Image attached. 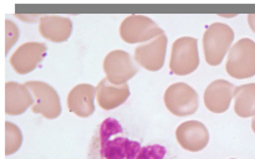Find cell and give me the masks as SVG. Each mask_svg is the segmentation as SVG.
Wrapping results in <instances>:
<instances>
[{
    "label": "cell",
    "mask_w": 255,
    "mask_h": 159,
    "mask_svg": "<svg viewBox=\"0 0 255 159\" xmlns=\"http://www.w3.org/2000/svg\"><path fill=\"white\" fill-rule=\"evenodd\" d=\"M106 79L114 84H125L138 72L136 61L128 52L124 50H114L105 56L104 64Z\"/></svg>",
    "instance_id": "obj_8"
},
{
    "label": "cell",
    "mask_w": 255,
    "mask_h": 159,
    "mask_svg": "<svg viewBox=\"0 0 255 159\" xmlns=\"http://www.w3.org/2000/svg\"><path fill=\"white\" fill-rule=\"evenodd\" d=\"M234 112L242 118H251L255 116V83L236 87Z\"/></svg>",
    "instance_id": "obj_17"
},
{
    "label": "cell",
    "mask_w": 255,
    "mask_h": 159,
    "mask_svg": "<svg viewBox=\"0 0 255 159\" xmlns=\"http://www.w3.org/2000/svg\"><path fill=\"white\" fill-rule=\"evenodd\" d=\"M234 41V30L223 22H213L203 35V51L207 64L218 66L231 50Z\"/></svg>",
    "instance_id": "obj_2"
},
{
    "label": "cell",
    "mask_w": 255,
    "mask_h": 159,
    "mask_svg": "<svg viewBox=\"0 0 255 159\" xmlns=\"http://www.w3.org/2000/svg\"><path fill=\"white\" fill-rule=\"evenodd\" d=\"M16 17L21 19L22 21H27V22H35V21H40V19L42 17V15H21V14H16Z\"/></svg>",
    "instance_id": "obj_21"
},
{
    "label": "cell",
    "mask_w": 255,
    "mask_h": 159,
    "mask_svg": "<svg viewBox=\"0 0 255 159\" xmlns=\"http://www.w3.org/2000/svg\"><path fill=\"white\" fill-rule=\"evenodd\" d=\"M39 31L44 39L52 42H64L72 32V22L61 15H42L39 21Z\"/></svg>",
    "instance_id": "obj_16"
},
{
    "label": "cell",
    "mask_w": 255,
    "mask_h": 159,
    "mask_svg": "<svg viewBox=\"0 0 255 159\" xmlns=\"http://www.w3.org/2000/svg\"><path fill=\"white\" fill-rule=\"evenodd\" d=\"M199 66L198 41L196 37L183 36L172 45L169 70L177 76H187Z\"/></svg>",
    "instance_id": "obj_4"
},
{
    "label": "cell",
    "mask_w": 255,
    "mask_h": 159,
    "mask_svg": "<svg viewBox=\"0 0 255 159\" xmlns=\"http://www.w3.org/2000/svg\"><path fill=\"white\" fill-rule=\"evenodd\" d=\"M141 149L138 142L125 136L120 122L110 117L92 137L87 159H136Z\"/></svg>",
    "instance_id": "obj_1"
},
{
    "label": "cell",
    "mask_w": 255,
    "mask_h": 159,
    "mask_svg": "<svg viewBox=\"0 0 255 159\" xmlns=\"http://www.w3.org/2000/svg\"><path fill=\"white\" fill-rule=\"evenodd\" d=\"M34 104V97L25 84L9 81L4 84V112L9 116H19Z\"/></svg>",
    "instance_id": "obj_13"
},
{
    "label": "cell",
    "mask_w": 255,
    "mask_h": 159,
    "mask_svg": "<svg viewBox=\"0 0 255 159\" xmlns=\"http://www.w3.org/2000/svg\"><path fill=\"white\" fill-rule=\"evenodd\" d=\"M96 87L89 83L76 84L67 94V108L81 118H87L95 112Z\"/></svg>",
    "instance_id": "obj_14"
},
{
    "label": "cell",
    "mask_w": 255,
    "mask_h": 159,
    "mask_svg": "<svg viewBox=\"0 0 255 159\" xmlns=\"http://www.w3.org/2000/svg\"><path fill=\"white\" fill-rule=\"evenodd\" d=\"M19 39V29L9 19H5L1 25V57L4 59L12 45Z\"/></svg>",
    "instance_id": "obj_19"
},
{
    "label": "cell",
    "mask_w": 255,
    "mask_h": 159,
    "mask_svg": "<svg viewBox=\"0 0 255 159\" xmlns=\"http://www.w3.org/2000/svg\"><path fill=\"white\" fill-rule=\"evenodd\" d=\"M22 143V133L16 124L4 122L2 124V153L11 156L16 153Z\"/></svg>",
    "instance_id": "obj_18"
},
{
    "label": "cell",
    "mask_w": 255,
    "mask_h": 159,
    "mask_svg": "<svg viewBox=\"0 0 255 159\" xmlns=\"http://www.w3.org/2000/svg\"><path fill=\"white\" fill-rule=\"evenodd\" d=\"M45 54H46V45L42 42H25L12 52L10 57V65L16 74H30L39 66Z\"/></svg>",
    "instance_id": "obj_10"
},
{
    "label": "cell",
    "mask_w": 255,
    "mask_h": 159,
    "mask_svg": "<svg viewBox=\"0 0 255 159\" xmlns=\"http://www.w3.org/2000/svg\"><path fill=\"white\" fill-rule=\"evenodd\" d=\"M25 86L34 97L32 113L41 114L46 119H55L61 114V102L54 87L42 81H27Z\"/></svg>",
    "instance_id": "obj_7"
},
{
    "label": "cell",
    "mask_w": 255,
    "mask_h": 159,
    "mask_svg": "<svg viewBox=\"0 0 255 159\" xmlns=\"http://www.w3.org/2000/svg\"><path fill=\"white\" fill-rule=\"evenodd\" d=\"M226 70L233 79L244 80L255 76V42L244 37L231 47Z\"/></svg>",
    "instance_id": "obj_3"
},
{
    "label": "cell",
    "mask_w": 255,
    "mask_h": 159,
    "mask_svg": "<svg viewBox=\"0 0 255 159\" xmlns=\"http://www.w3.org/2000/svg\"><path fill=\"white\" fill-rule=\"evenodd\" d=\"M252 129H253V132L255 133V116L253 117V119H252Z\"/></svg>",
    "instance_id": "obj_23"
},
{
    "label": "cell",
    "mask_w": 255,
    "mask_h": 159,
    "mask_svg": "<svg viewBox=\"0 0 255 159\" xmlns=\"http://www.w3.org/2000/svg\"><path fill=\"white\" fill-rule=\"evenodd\" d=\"M236 86L226 80H214L207 86L203 93L204 104L212 113H224L229 109L234 98Z\"/></svg>",
    "instance_id": "obj_11"
},
{
    "label": "cell",
    "mask_w": 255,
    "mask_h": 159,
    "mask_svg": "<svg viewBox=\"0 0 255 159\" xmlns=\"http://www.w3.org/2000/svg\"><path fill=\"white\" fill-rule=\"evenodd\" d=\"M179 146L188 152H201L209 142L208 128L199 121H187L176 129Z\"/></svg>",
    "instance_id": "obj_12"
},
{
    "label": "cell",
    "mask_w": 255,
    "mask_h": 159,
    "mask_svg": "<svg viewBox=\"0 0 255 159\" xmlns=\"http://www.w3.org/2000/svg\"><path fill=\"white\" fill-rule=\"evenodd\" d=\"M163 34V30L146 15H129L120 25V36L127 44H144Z\"/></svg>",
    "instance_id": "obj_6"
},
{
    "label": "cell",
    "mask_w": 255,
    "mask_h": 159,
    "mask_svg": "<svg viewBox=\"0 0 255 159\" xmlns=\"http://www.w3.org/2000/svg\"><path fill=\"white\" fill-rule=\"evenodd\" d=\"M221 16H224V17H234L236 15H221Z\"/></svg>",
    "instance_id": "obj_24"
},
{
    "label": "cell",
    "mask_w": 255,
    "mask_h": 159,
    "mask_svg": "<svg viewBox=\"0 0 255 159\" xmlns=\"http://www.w3.org/2000/svg\"><path fill=\"white\" fill-rule=\"evenodd\" d=\"M232 159H236V158H232Z\"/></svg>",
    "instance_id": "obj_25"
},
{
    "label": "cell",
    "mask_w": 255,
    "mask_h": 159,
    "mask_svg": "<svg viewBox=\"0 0 255 159\" xmlns=\"http://www.w3.org/2000/svg\"><path fill=\"white\" fill-rule=\"evenodd\" d=\"M166 147L159 146V144H152V146L142 147L136 159H166Z\"/></svg>",
    "instance_id": "obj_20"
},
{
    "label": "cell",
    "mask_w": 255,
    "mask_h": 159,
    "mask_svg": "<svg viewBox=\"0 0 255 159\" xmlns=\"http://www.w3.org/2000/svg\"><path fill=\"white\" fill-rule=\"evenodd\" d=\"M167 45L168 39L166 34L138 45L134 50V61L147 71H159L163 67L166 60Z\"/></svg>",
    "instance_id": "obj_9"
},
{
    "label": "cell",
    "mask_w": 255,
    "mask_h": 159,
    "mask_svg": "<svg viewBox=\"0 0 255 159\" xmlns=\"http://www.w3.org/2000/svg\"><path fill=\"white\" fill-rule=\"evenodd\" d=\"M163 101L166 108L177 117L192 116L199 107L198 93L184 82L171 84L164 92Z\"/></svg>",
    "instance_id": "obj_5"
},
{
    "label": "cell",
    "mask_w": 255,
    "mask_h": 159,
    "mask_svg": "<svg viewBox=\"0 0 255 159\" xmlns=\"http://www.w3.org/2000/svg\"><path fill=\"white\" fill-rule=\"evenodd\" d=\"M248 24H249L251 29L253 30V32L255 34V14H249L248 15Z\"/></svg>",
    "instance_id": "obj_22"
},
{
    "label": "cell",
    "mask_w": 255,
    "mask_h": 159,
    "mask_svg": "<svg viewBox=\"0 0 255 159\" xmlns=\"http://www.w3.org/2000/svg\"><path fill=\"white\" fill-rule=\"evenodd\" d=\"M128 84H114L105 77L96 86V99L99 106L105 111L117 108L128 99Z\"/></svg>",
    "instance_id": "obj_15"
}]
</instances>
